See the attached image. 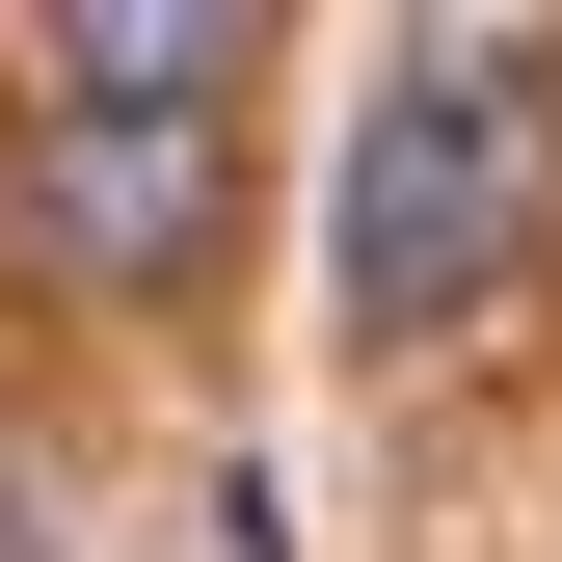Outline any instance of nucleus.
<instances>
[{"label": "nucleus", "mask_w": 562, "mask_h": 562, "mask_svg": "<svg viewBox=\"0 0 562 562\" xmlns=\"http://www.w3.org/2000/svg\"><path fill=\"white\" fill-rule=\"evenodd\" d=\"M54 81H81V108H215L241 27H215V0H108V27H54Z\"/></svg>", "instance_id": "obj_3"}, {"label": "nucleus", "mask_w": 562, "mask_h": 562, "mask_svg": "<svg viewBox=\"0 0 562 562\" xmlns=\"http://www.w3.org/2000/svg\"><path fill=\"white\" fill-rule=\"evenodd\" d=\"M27 241L81 295H188L215 268V108H27Z\"/></svg>", "instance_id": "obj_2"}, {"label": "nucleus", "mask_w": 562, "mask_h": 562, "mask_svg": "<svg viewBox=\"0 0 562 562\" xmlns=\"http://www.w3.org/2000/svg\"><path fill=\"white\" fill-rule=\"evenodd\" d=\"M562 215V108H536V54L509 27H429V54H375V108H348V322L375 348H456L482 295L536 268Z\"/></svg>", "instance_id": "obj_1"}]
</instances>
